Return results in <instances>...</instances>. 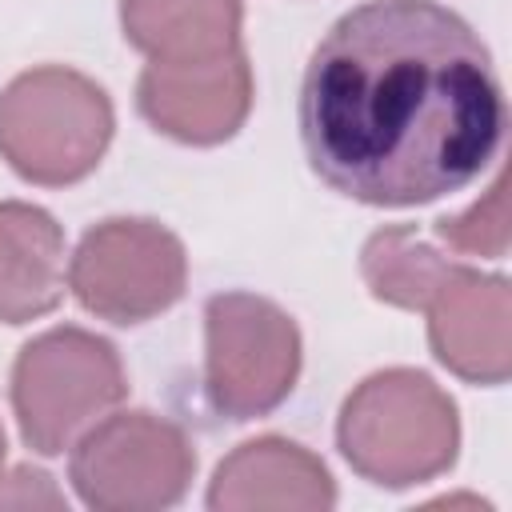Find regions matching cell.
Wrapping results in <instances>:
<instances>
[{
  "instance_id": "1",
  "label": "cell",
  "mask_w": 512,
  "mask_h": 512,
  "mask_svg": "<svg viewBox=\"0 0 512 512\" xmlns=\"http://www.w3.org/2000/svg\"><path fill=\"white\" fill-rule=\"evenodd\" d=\"M312 172L372 208L468 188L504 144V88L476 28L436 0H364L312 48L300 84Z\"/></svg>"
},
{
  "instance_id": "2",
  "label": "cell",
  "mask_w": 512,
  "mask_h": 512,
  "mask_svg": "<svg viewBox=\"0 0 512 512\" xmlns=\"http://www.w3.org/2000/svg\"><path fill=\"white\" fill-rule=\"evenodd\" d=\"M336 444L376 488H416L444 476L460 452L456 400L420 368H380L340 404Z\"/></svg>"
},
{
  "instance_id": "3",
  "label": "cell",
  "mask_w": 512,
  "mask_h": 512,
  "mask_svg": "<svg viewBox=\"0 0 512 512\" xmlns=\"http://www.w3.org/2000/svg\"><path fill=\"white\" fill-rule=\"evenodd\" d=\"M116 132L108 92L68 68L40 64L0 88V156L40 188H64L96 172Z\"/></svg>"
},
{
  "instance_id": "4",
  "label": "cell",
  "mask_w": 512,
  "mask_h": 512,
  "mask_svg": "<svg viewBox=\"0 0 512 512\" xmlns=\"http://www.w3.org/2000/svg\"><path fill=\"white\" fill-rule=\"evenodd\" d=\"M8 396L24 444L60 456L128 396V376L112 340L60 324L16 352Z\"/></svg>"
},
{
  "instance_id": "5",
  "label": "cell",
  "mask_w": 512,
  "mask_h": 512,
  "mask_svg": "<svg viewBox=\"0 0 512 512\" xmlns=\"http://www.w3.org/2000/svg\"><path fill=\"white\" fill-rule=\"evenodd\" d=\"M300 328L268 296L216 292L204 304V396L224 420L276 412L300 376Z\"/></svg>"
},
{
  "instance_id": "6",
  "label": "cell",
  "mask_w": 512,
  "mask_h": 512,
  "mask_svg": "<svg viewBox=\"0 0 512 512\" xmlns=\"http://www.w3.org/2000/svg\"><path fill=\"white\" fill-rule=\"evenodd\" d=\"M196 476L188 432L148 408L108 412L76 444L68 480L96 512H160L184 500Z\"/></svg>"
},
{
  "instance_id": "7",
  "label": "cell",
  "mask_w": 512,
  "mask_h": 512,
  "mask_svg": "<svg viewBox=\"0 0 512 512\" xmlns=\"http://www.w3.org/2000/svg\"><path fill=\"white\" fill-rule=\"evenodd\" d=\"M68 288L96 320L144 324L184 296L188 252L152 216H108L80 236L68 260Z\"/></svg>"
},
{
  "instance_id": "8",
  "label": "cell",
  "mask_w": 512,
  "mask_h": 512,
  "mask_svg": "<svg viewBox=\"0 0 512 512\" xmlns=\"http://www.w3.org/2000/svg\"><path fill=\"white\" fill-rule=\"evenodd\" d=\"M252 96H256V80L244 44L200 64L148 60L136 80L140 116L156 132L196 148L232 140L252 112Z\"/></svg>"
},
{
  "instance_id": "9",
  "label": "cell",
  "mask_w": 512,
  "mask_h": 512,
  "mask_svg": "<svg viewBox=\"0 0 512 512\" xmlns=\"http://www.w3.org/2000/svg\"><path fill=\"white\" fill-rule=\"evenodd\" d=\"M432 356L468 384H504L512 372V288L500 272L456 264L424 304Z\"/></svg>"
},
{
  "instance_id": "10",
  "label": "cell",
  "mask_w": 512,
  "mask_h": 512,
  "mask_svg": "<svg viewBox=\"0 0 512 512\" xmlns=\"http://www.w3.org/2000/svg\"><path fill=\"white\" fill-rule=\"evenodd\" d=\"M336 504V480L316 452L288 436H256L232 448L208 484L212 512H260L296 508L328 512Z\"/></svg>"
},
{
  "instance_id": "11",
  "label": "cell",
  "mask_w": 512,
  "mask_h": 512,
  "mask_svg": "<svg viewBox=\"0 0 512 512\" xmlns=\"http://www.w3.org/2000/svg\"><path fill=\"white\" fill-rule=\"evenodd\" d=\"M64 296V228L52 212L0 200V324L48 316Z\"/></svg>"
},
{
  "instance_id": "12",
  "label": "cell",
  "mask_w": 512,
  "mask_h": 512,
  "mask_svg": "<svg viewBox=\"0 0 512 512\" xmlns=\"http://www.w3.org/2000/svg\"><path fill=\"white\" fill-rule=\"evenodd\" d=\"M124 40L156 64H200L240 48V0H120Z\"/></svg>"
},
{
  "instance_id": "13",
  "label": "cell",
  "mask_w": 512,
  "mask_h": 512,
  "mask_svg": "<svg viewBox=\"0 0 512 512\" xmlns=\"http://www.w3.org/2000/svg\"><path fill=\"white\" fill-rule=\"evenodd\" d=\"M456 264L460 260L440 256L408 224L376 228L360 248V276H364L368 292L376 300H384L392 308H408V312H424V304L448 280V272Z\"/></svg>"
},
{
  "instance_id": "14",
  "label": "cell",
  "mask_w": 512,
  "mask_h": 512,
  "mask_svg": "<svg viewBox=\"0 0 512 512\" xmlns=\"http://www.w3.org/2000/svg\"><path fill=\"white\" fill-rule=\"evenodd\" d=\"M436 236L460 256L500 260L508 252V176L500 172L468 212L436 220Z\"/></svg>"
},
{
  "instance_id": "15",
  "label": "cell",
  "mask_w": 512,
  "mask_h": 512,
  "mask_svg": "<svg viewBox=\"0 0 512 512\" xmlns=\"http://www.w3.org/2000/svg\"><path fill=\"white\" fill-rule=\"evenodd\" d=\"M4 452H8V444H4V428H0V468H4Z\"/></svg>"
}]
</instances>
